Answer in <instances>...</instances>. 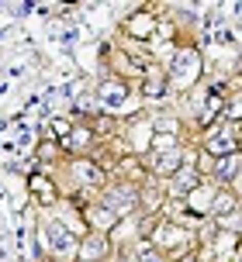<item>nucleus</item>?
Masks as SVG:
<instances>
[{
    "label": "nucleus",
    "instance_id": "obj_1",
    "mask_svg": "<svg viewBox=\"0 0 242 262\" xmlns=\"http://www.w3.org/2000/svg\"><path fill=\"white\" fill-rule=\"evenodd\" d=\"M45 242H49V249H52V252H69L73 245H76V238L66 231V224H59V221L45 224Z\"/></svg>",
    "mask_w": 242,
    "mask_h": 262
},
{
    "label": "nucleus",
    "instance_id": "obj_2",
    "mask_svg": "<svg viewBox=\"0 0 242 262\" xmlns=\"http://www.w3.org/2000/svg\"><path fill=\"white\" fill-rule=\"evenodd\" d=\"M104 207H108V210H114V214H118V210H125V207H132V193H128V190L108 193V196H104Z\"/></svg>",
    "mask_w": 242,
    "mask_h": 262
},
{
    "label": "nucleus",
    "instance_id": "obj_3",
    "mask_svg": "<svg viewBox=\"0 0 242 262\" xmlns=\"http://www.w3.org/2000/svg\"><path fill=\"white\" fill-rule=\"evenodd\" d=\"M239 166H242V156H229V159H221V166H218V180H235Z\"/></svg>",
    "mask_w": 242,
    "mask_h": 262
},
{
    "label": "nucleus",
    "instance_id": "obj_4",
    "mask_svg": "<svg viewBox=\"0 0 242 262\" xmlns=\"http://www.w3.org/2000/svg\"><path fill=\"white\" fill-rule=\"evenodd\" d=\"M232 148V138L225 135V131H218V135H211V142H208V152H215V156H221V152H229Z\"/></svg>",
    "mask_w": 242,
    "mask_h": 262
},
{
    "label": "nucleus",
    "instance_id": "obj_5",
    "mask_svg": "<svg viewBox=\"0 0 242 262\" xmlns=\"http://www.w3.org/2000/svg\"><path fill=\"white\" fill-rule=\"evenodd\" d=\"M176 162H180L176 152H163V156H156V169L159 172H176Z\"/></svg>",
    "mask_w": 242,
    "mask_h": 262
},
{
    "label": "nucleus",
    "instance_id": "obj_6",
    "mask_svg": "<svg viewBox=\"0 0 242 262\" xmlns=\"http://www.w3.org/2000/svg\"><path fill=\"white\" fill-rule=\"evenodd\" d=\"M100 252H104V242L100 238H90V245H83V255H90V259H97Z\"/></svg>",
    "mask_w": 242,
    "mask_h": 262
},
{
    "label": "nucleus",
    "instance_id": "obj_7",
    "mask_svg": "<svg viewBox=\"0 0 242 262\" xmlns=\"http://www.w3.org/2000/svg\"><path fill=\"white\" fill-rule=\"evenodd\" d=\"M194 180H197V176H194V172H176V186H190V183H194Z\"/></svg>",
    "mask_w": 242,
    "mask_h": 262
},
{
    "label": "nucleus",
    "instance_id": "obj_8",
    "mask_svg": "<svg viewBox=\"0 0 242 262\" xmlns=\"http://www.w3.org/2000/svg\"><path fill=\"white\" fill-rule=\"evenodd\" d=\"M135 262H159V259H156L152 252H138V255H135Z\"/></svg>",
    "mask_w": 242,
    "mask_h": 262
}]
</instances>
